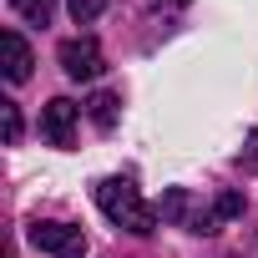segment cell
Masks as SVG:
<instances>
[{
  "mask_svg": "<svg viewBox=\"0 0 258 258\" xmlns=\"http://www.w3.org/2000/svg\"><path fill=\"white\" fill-rule=\"evenodd\" d=\"M0 132H6V147L21 142L26 126H21V106H16V101H0Z\"/></svg>",
  "mask_w": 258,
  "mask_h": 258,
  "instance_id": "cell-10",
  "label": "cell"
},
{
  "mask_svg": "<svg viewBox=\"0 0 258 258\" xmlns=\"http://www.w3.org/2000/svg\"><path fill=\"white\" fill-rule=\"evenodd\" d=\"M96 208L116 223V228H126V233H137V238H147L152 228H157V208L132 187V182H126V177H101L96 182Z\"/></svg>",
  "mask_w": 258,
  "mask_h": 258,
  "instance_id": "cell-1",
  "label": "cell"
},
{
  "mask_svg": "<svg viewBox=\"0 0 258 258\" xmlns=\"http://www.w3.org/2000/svg\"><path fill=\"white\" fill-rule=\"evenodd\" d=\"M0 51H6V81H11V86H21V81L31 76V66H36V56H31L26 36H21V31H0Z\"/></svg>",
  "mask_w": 258,
  "mask_h": 258,
  "instance_id": "cell-5",
  "label": "cell"
},
{
  "mask_svg": "<svg viewBox=\"0 0 258 258\" xmlns=\"http://www.w3.org/2000/svg\"><path fill=\"white\" fill-rule=\"evenodd\" d=\"M157 213H162L167 223H182V228H198V218H203V208L192 203V192H187V187H172V192H162Z\"/></svg>",
  "mask_w": 258,
  "mask_h": 258,
  "instance_id": "cell-6",
  "label": "cell"
},
{
  "mask_svg": "<svg viewBox=\"0 0 258 258\" xmlns=\"http://www.w3.org/2000/svg\"><path fill=\"white\" fill-rule=\"evenodd\" d=\"M243 213V192H218L213 198V208H203V218H198V228L192 233H218L228 218H238Z\"/></svg>",
  "mask_w": 258,
  "mask_h": 258,
  "instance_id": "cell-7",
  "label": "cell"
},
{
  "mask_svg": "<svg viewBox=\"0 0 258 258\" xmlns=\"http://www.w3.org/2000/svg\"><path fill=\"white\" fill-rule=\"evenodd\" d=\"M61 71L71 76V81H96L101 76V46H96V36H71V41H61Z\"/></svg>",
  "mask_w": 258,
  "mask_h": 258,
  "instance_id": "cell-2",
  "label": "cell"
},
{
  "mask_svg": "<svg viewBox=\"0 0 258 258\" xmlns=\"http://www.w3.org/2000/svg\"><path fill=\"white\" fill-rule=\"evenodd\" d=\"M106 6H111V0H71V21H76V26H91Z\"/></svg>",
  "mask_w": 258,
  "mask_h": 258,
  "instance_id": "cell-11",
  "label": "cell"
},
{
  "mask_svg": "<svg viewBox=\"0 0 258 258\" xmlns=\"http://www.w3.org/2000/svg\"><path fill=\"white\" fill-rule=\"evenodd\" d=\"M11 11H16L21 21H31V26H51L56 0H11Z\"/></svg>",
  "mask_w": 258,
  "mask_h": 258,
  "instance_id": "cell-8",
  "label": "cell"
},
{
  "mask_svg": "<svg viewBox=\"0 0 258 258\" xmlns=\"http://www.w3.org/2000/svg\"><path fill=\"white\" fill-rule=\"evenodd\" d=\"M31 243L51 258H86V233L71 223H31Z\"/></svg>",
  "mask_w": 258,
  "mask_h": 258,
  "instance_id": "cell-3",
  "label": "cell"
},
{
  "mask_svg": "<svg viewBox=\"0 0 258 258\" xmlns=\"http://www.w3.org/2000/svg\"><path fill=\"white\" fill-rule=\"evenodd\" d=\"M238 167H243V172H258V126L248 132V147L238 152Z\"/></svg>",
  "mask_w": 258,
  "mask_h": 258,
  "instance_id": "cell-12",
  "label": "cell"
},
{
  "mask_svg": "<svg viewBox=\"0 0 258 258\" xmlns=\"http://www.w3.org/2000/svg\"><path fill=\"white\" fill-rule=\"evenodd\" d=\"M86 106H91V121L101 126V132H111V126H116V106H121V101H116L111 91H96Z\"/></svg>",
  "mask_w": 258,
  "mask_h": 258,
  "instance_id": "cell-9",
  "label": "cell"
},
{
  "mask_svg": "<svg viewBox=\"0 0 258 258\" xmlns=\"http://www.w3.org/2000/svg\"><path fill=\"white\" fill-rule=\"evenodd\" d=\"M76 116H81L76 101H66V96L46 101V111H41V137H46L51 147H71V142H76Z\"/></svg>",
  "mask_w": 258,
  "mask_h": 258,
  "instance_id": "cell-4",
  "label": "cell"
}]
</instances>
